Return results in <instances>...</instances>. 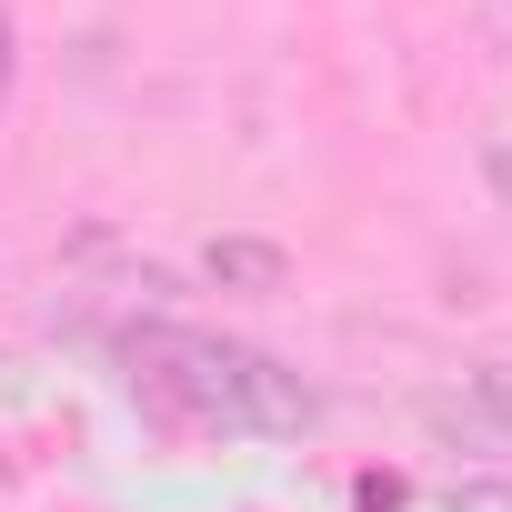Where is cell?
<instances>
[{
	"instance_id": "cell-6",
	"label": "cell",
	"mask_w": 512,
	"mask_h": 512,
	"mask_svg": "<svg viewBox=\"0 0 512 512\" xmlns=\"http://www.w3.org/2000/svg\"><path fill=\"white\" fill-rule=\"evenodd\" d=\"M482 181H492V201L512 211V141H482Z\"/></svg>"
},
{
	"instance_id": "cell-4",
	"label": "cell",
	"mask_w": 512,
	"mask_h": 512,
	"mask_svg": "<svg viewBox=\"0 0 512 512\" xmlns=\"http://www.w3.org/2000/svg\"><path fill=\"white\" fill-rule=\"evenodd\" d=\"M452 512H512V472H462L452 482Z\"/></svg>"
},
{
	"instance_id": "cell-1",
	"label": "cell",
	"mask_w": 512,
	"mask_h": 512,
	"mask_svg": "<svg viewBox=\"0 0 512 512\" xmlns=\"http://www.w3.org/2000/svg\"><path fill=\"white\" fill-rule=\"evenodd\" d=\"M201 282L241 292V302H272V292H292V251L262 231H221V241H201Z\"/></svg>"
},
{
	"instance_id": "cell-7",
	"label": "cell",
	"mask_w": 512,
	"mask_h": 512,
	"mask_svg": "<svg viewBox=\"0 0 512 512\" xmlns=\"http://www.w3.org/2000/svg\"><path fill=\"white\" fill-rule=\"evenodd\" d=\"M11 71H21V31H11V11H0V101H11Z\"/></svg>"
},
{
	"instance_id": "cell-5",
	"label": "cell",
	"mask_w": 512,
	"mask_h": 512,
	"mask_svg": "<svg viewBox=\"0 0 512 512\" xmlns=\"http://www.w3.org/2000/svg\"><path fill=\"white\" fill-rule=\"evenodd\" d=\"M352 512H402V472H362L352 482Z\"/></svg>"
},
{
	"instance_id": "cell-2",
	"label": "cell",
	"mask_w": 512,
	"mask_h": 512,
	"mask_svg": "<svg viewBox=\"0 0 512 512\" xmlns=\"http://www.w3.org/2000/svg\"><path fill=\"white\" fill-rule=\"evenodd\" d=\"M241 402H251V432H282V442H302V432L322 422V392H312L292 362H272V352H251V382H241Z\"/></svg>"
},
{
	"instance_id": "cell-3",
	"label": "cell",
	"mask_w": 512,
	"mask_h": 512,
	"mask_svg": "<svg viewBox=\"0 0 512 512\" xmlns=\"http://www.w3.org/2000/svg\"><path fill=\"white\" fill-rule=\"evenodd\" d=\"M462 382H472V412L492 422V442H512V362H472Z\"/></svg>"
}]
</instances>
